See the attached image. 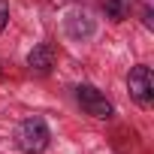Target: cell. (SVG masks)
<instances>
[{
  "mask_svg": "<svg viewBox=\"0 0 154 154\" xmlns=\"http://www.w3.org/2000/svg\"><path fill=\"white\" fill-rule=\"evenodd\" d=\"M6 24H9V3H6V0H0V33L6 30Z\"/></svg>",
  "mask_w": 154,
  "mask_h": 154,
  "instance_id": "cell-7",
  "label": "cell"
},
{
  "mask_svg": "<svg viewBox=\"0 0 154 154\" xmlns=\"http://www.w3.org/2000/svg\"><path fill=\"white\" fill-rule=\"evenodd\" d=\"M142 18H145V27H151V6H142Z\"/></svg>",
  "mask_w": 154,
  "mask_h": 154,
  "instance_id": "cell-8",
  "label": "cell"
},
{
  "mask_svg": "<svg viewBox=\"0 0 154 154\" xmlns=\"http://www.w3.org/2000/svg\"><path fill=\"white\" fill-rule=\"evenodd\" d=\"M27 66H30V72H36V75H48L51 66H54V45H51V42L33 45L30 54H27Z\"/></svg>",
  "mask_w": 154,
  "mask_h": 154,
  "instance_id": "cell-5",
  "label": "cell"
},
{
  "mask_svg": "<svg viewBox=\"0 0 154 154\" xmlns=\"http://www.w3.org/2000/svg\"><path fill=\"white\" fill-rule=\"evenodd\" d=\"M127 91H130L133 103L142 106V109H148V106L154 103V75H151V66L136 63V66L127 72Z\"/></svg>",
  "mask_w": 154,
  "mask_h": 154,
  "instance_id": "cell-3",
  "label": "cell"
},
{
  "mask_svg": "<svg viewBox=\"0 0 154 154\" xmlns=\"http://www.w3.org/2000/svg\"><path fill=\"white\" fill-rule=\"evenodd\" d=\"M51 142V130L45 124V118L39 115H27L24 121H18L15 127V145L21 154H42Z\"/></svg>",
  "mask_w": 154,
  "mask_h": 154,
  "instance_id": "cell-1",
  "label": "cell"
},
{
  "mask_svg": "<svg viewBox=\"0 0 154 154\" xmlns=\"http://www.w3.org/2000/svg\"><path fill=\"white\" fill-rule=\"evenodd\" d=\"M100 9L106 12V18H109V21L121 24V21H127V18L133 15L136 0H100Z\"/></svg>",
  "mask_w": 154,
  "mask_h": 154,
  "instance_id": "cell-6",
  "label": "cell"
},
{
  "mask_svg": "<svg viewBox=\"0 0 154 154\" xmlns=\"http://www.w3.org/2000/svg\"><path fill=\"white\" fill-rule=\"evenodd\" d=\"M75 103L82 106V112H85V115L100 118V121H109V118L115 115L112 100H109L97 85H88V82H82L79 88H75Z\"/></svg>",
  "mask_w": 154,
  "mask_h": 154,
  "instance_id": "cell-2",
  "label": "cell"
},
{
  "mask_svg": "<svg viewBox=\"0 0 154 154\" xmlns=\"http://www.w3.org/2000/svg\"><path fill=\"white\" fill-rule=\"evenodd\" d=\"M63 30H66V36L75 39V42H88V39L94 36L97 24H94V18H91L85 9H69V12L63 15Z\"/></svg>",
  "mask_w": 154,
  "mask_h": 154,
  "instance_id": "cell-4",
  "label": "cell"
}]
</instances>
